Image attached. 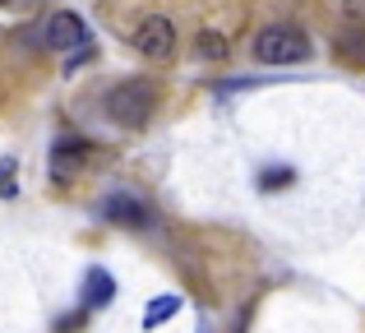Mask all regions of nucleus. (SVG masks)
I'll return each instance as SVG.
<instances>
[{
  "label": "nucleus",
  "mask_w": 365,
  "mask_h": 333,
  "mask_svg": "<svg viewBox=\"0 0 365 333\" xmlns=\"http://www.w3.org/2000/svg\"><path fill=\"white\" fill-rule=\"evenodd\" d=\"M158 102H162V88L148 74H134V79H120L102 93V116L120 130H143L158 111Z\"/></svg>",
  "instance_id": "nucleus-1"
},
{
  "label": "nucleus",
  "mask_w": 365,
  "mask_h": 333,
  "mask_svg": "<svg viewBox=\"0 0 365 333\" xmlns=\"http://www.w3.org/2000/svg\"><path fill=\"white\" fill-rule=\"evenodd\" d=\"M250 51H255L259 65H301L310 61V37H305V28L296 24H268L255 33V42H250Z\"/></svg>",
  "instance_id": "nucleus-2"
},
{
  "label": "nucleus",
  "mask_w": 365,
  "mask_h": 333,
  "mask_svg": "<svg viewBox=\"0 0 365 333\" xmlns=\"http://www.w3.org/2000/svg\"><path fill=\"white\" fill-rule=\"evenodd\" d=\"M130 46L143 56V61H171L176 56V24L167 14H143L130 33Z\"/></svg>",
  "instance_id": "nucleus-3"
},
{
  "label": "nucleus",
  "mask_w": 365,
  "mask_h": 333,
  "mask_svg": "<svg viewBox=\"0 0 365 333\" xmlns=\"http://www.w3.org/2000/svg\"><path fill=\"white\" fill-rule=\"evenodd\" d=\"M93 213H98L102 222H111V227H125V232H143V227H153V208L143 204L134 190H107Z\"/></svg>",
  "instance_id": "nucleus-4"
},
{
  "label": "nucleus",
  "mask_w": 365,
  "mask_h": 333,
  "mask_svg": "<svg viewBox=\"0 0 365 333\" xmlns=\"http://www.w3.org/2000/svg\"><path fill=\"white\" fill-rule=\"evenodd\" d=\"M88 19L79 14V9H56V14H46L42 24V46H51V51H79V46H88Z\"/></svg>",
  "instance_id": "nucleus-5"
},
{
  "label": "nucleus",
  "mask_w": 365,
  "mask_h": 333,
  "mask_svg": "<svg viewBox=\"0 0 365 333\" xmlns=\"http://www.w3.org/2000/svg\"><path fill=\"white\" fill-rule=\"evenodd\" d=\"M83 310H102V306H111L116 301V278H111L102 264H88L83 269Z\"/></svg>",
  "instance_id": "nucleus-6"
},
{
  "label": "nucleus",
  "mask_w": 365,
  "mask_h": 333,
  "mask_svg": "<svg viewBox=\"0 0 365 333\" xmlns=\"http://www.w3.org/2000/svg\"><path fill=\"white\" fill-rule=\"evenodd\" d=\"M88 158V139H74V135H65V139H56V148H51V176L61 180H70L74 176V167Z\"/></svg>",
  "instance_id": "nucleus-7"
},
{
  "label": "nucleus",
  "mask_w": 365,
  "mask_h": 333,
  "mask_svg": "<svg viewBox=\"0 0 365 333\" xmlns=\"http://www.w3.org/2000/svg\"><path fill=\"white\" fill-rule=\"evenodd\" d=\"M338 61L365 70V24H347L338 33Z\"/></svg>",
  "instance_id": "nucleus-8"
},
{
  "label": "nucleus",
  "mask_w": 365,
  "mask_h": 333,
  "mask_svg": "<svg viewBox=\"0 0 365 333\" xmlns=\"http://www.w3.org/2000/svg\"><path fill=\"white\" fill-rule=\"evenodd\" d=\"M176 310H180V297H176V292H162L158 301H148V306H143V329L167 324V319L176 315Z\"/></svg>",
  "instance_id": "nucleus-9"
},
{
  "label": "nucleus",
  "mask_w": 365,
  "mask_h": 333,
  "mask_svg": "<svg viewBox=\"0 0 365 333\" xmlns=\"http://www.w3.org/2000/svg\"><path fill=\"white\" fill-rule=\"evenodd\" d=\"M195 51L204 56V61H227V51H232V46H227V37H222V33L204 28V33L195 37Z\"/></svg>",
  "instance_id": "nucleus-10"
},
{
  "label": "nucleus",
  "mask_w": 365,
  "mask_h": 333,
  "mask_svg": "<svg viewBox=\"0 0 365 333\" xmlns=\"http://www.w3.org/2000/svg\"><path fill=\"white\" fill-rule=\"evenodd\" d=\"M19 195V158H0V199Z\"/></svg>",
  "instance_id": "nucleus-11"
},
{
  "label": "nucleus",
  "mask_w": 365,
  "mask_h": 333,
  "mask_svg": "<svg viewBox=\"0 0 365 333\" xmlns=\"http://www.w3.org/2000/svg\"><path fill=\"white\" fill-rule=\"evenodd\" d=\"M292 180H296L292 167H264L259 171V190H287Z\"/></svg>",
  "instance_id": "nucleus-12"
},
{
  "label": "nucleus",
  "mask_w": 365,
  "mask_h": 333,
  "mask_svg": "<svg viewBox=\"0 0 365 333\" xmlns=\"http://www.w3.org/2000/svg\"><path fill=\"white\" fill-rule=\"evenodd\" d=\"M74 329H83V310H74V315H61V319H56V333H74Z\"/></svg>",
  "instance_id": "nucleus-13"
},
{
  "label": "nucleus",
  "mask_w": 365,
  "mask_h": 333,
  "mask_svg": "<svg viewBox=\"0 0 365 333\" xmlns=\"http://www.w3.org/2000/svg\"><path fill=\"white\" fill-rule=\"evenodd\" d=\"M0 5H9V0H0Z\"/></svg>",
  "instance_id": "nucleus-14"
}]
</instances>
